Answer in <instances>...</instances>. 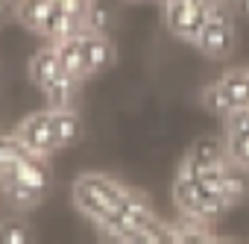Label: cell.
I'll return each instance as SVG.
<instances>
[{"label": "cell", "instance_id": "7a4b0ae2", "mask_svg": "<svg viewBox=\"0 0 249 244\" xmlns=\"http://www.w3.org/2000/svg\"><path fill=\"white\" fill-rule=\"evenodd\" d=\"M15 133H18V139L30 147V153H36V156H47V159H50V156L59 150L56 136H53V112H50V109L27 115L21 124L15 127Z\"/></svg>", "mask_w": 249, "mask_h": 244}, {"label": "cell", "instance_id": "83f0119b", "mask_svg": "<svg viewBox=\"0 0 249 244\" xmlns=\"http://www.w3.org/2000/svg\"><path fill=\"white\" fill-rule=\"evenodd\" d=\"M246 77H249V68H246Z\"/></svg>", "mask_w": 249, "mask_h": 244}, {"label": "cell", "instance_id": "52a82bcc", "mask_svg": "<svg viewBox=\"0 0 249 244\" xmlns=\"http://www.w3.org/2000/svg\"><path fill=\"white\" fill-rule=\"evenodd\" d=\"M208 194H211V191H208L196 177H182V174H176V183H173V200H176V206H179L182 215H196Z\"/></svg>", "mask_w": 249, "mask_h": 244}, {"label": "cell", "instance_id": "ba28073f", "mask_svg": "<svg viewBox=\"0 0 249 244\" xmlns=\"http://www.w3.org/2000/svg\"><path fill=\"white\" fill-rule=\"evenodd\" d=\"M82 77H73L68 71H59L53 77V82L44 88V97L50 103V109H65V106H73L76 97H79V88H82Z\"/></svg>", "mask_w": 249, "mask_h": 244}, {"label": "cell", "instance_id": "ac0fdd59", "mask_svg": "<svg viewBox=\"0 0 249 244\" xmlns=\"http://www.w3.org/2000/svg\"><path fill=\"white\" fill-rule=\"evenodd\" d=\"M199 103L208 109V112H214V115H226V112H231L234 109V100L229 97V91L223 88V82L220 80H214V82H208V85H202L199 88Z\"/></svg>", "mask_w": 249, "mask_h": 244}, {"label": "cell", "instance_id": "5b68a950", "mask_svg": "<svg viewBox=\"0 0 249 244\" xmlns=\"http://www.w3.org/2000/svg\"><path fill=\"white\" fill-rule=\"evenodd\" d=\"M79 41H82V53H85L88 77L106 71V68L114 62V41L108 39V33H91V30H82V33H79Z\"/></svg>", "mask_w": 249, "mask_h": 244}, {"label": "cell", "instance_id": "7c38bea8", "mask_svg": "<svg viewBox=\"0 0 249 244\" xmlns=\"http://www.w3.org/2000/svg\"><path fill=\"white\" fill-rule=\"evenodd\" d=\"M82 30H85V18H76V15H71V12H65L62 6H56V9L50 12V18H47L41 36H44L47 41H62V39L79 36Z\"/></svg>", "mask_w": 249, "mask_h": 244}, {"label": "cell", "instance_id": "8992f818", "mask_svg": "<svg viewBox=\"0 0 249 244\" xmlns=\"http://www.w3.org/2000/svg\"><path fill=\"white\" fill-rule=\"evenodd\" d=\"M9 174H12L18 183L36 188V191H41V194H47V188H50V183H53V174H50L47 156H36V153H27V156H24Z\"/></svg>", "mask_w": 249, "mask_h": 244}, {"label": "cell", "instance_id": "3957f363", "mask_svg": "<svg viewBox=\"0 0 249 244\" xmlns=\"http://www.w3.org/2000/svg\"><path fill=\"white\" fill-rule=\"evenodd\" d=\"M208 18L202 9H196L194 3H188V0H170V3H164V27L170 36H176L179 41H196L199 33L205 30Z\"/></svg>", "mask_w": 249, "mask_h": 244}, {"label": "cell", "instance_id": "6da1fadb", "mask_svg": "<svg viewBox=\"0 0 249 244\" xmlns=\"http://www.w3.org/2000/svg\"><path fill=\"white\" fill-rule=\"evenodd\" d=\"M126 191L129 188L123 183H117V180H111L106 174H82L73 183V203L85 218H91L100 226L120 206V200H123Z\"/></svg>", "mask_w": 249, "mask_h": 244}, {"label": "cell", "instance_id": "d4e9b609", "mask_svg": "<svg viewBox=\"0 0 249 244\" xmlns=\"http://www.w3.org/2000/svg\"><path fill=\"white\" fill-rule=\"evenodd\" d=\"M234 12L243 15V18H249V0H234Z\"/></svg>", "mask_w": 249, "mask_h": 244}, {"label": "cell", "instance_id": "8fae6325", "mask_svg": "<svg viewBox=\"0 0 249 244\" xmlns=\"http://www.w3.org/2000/svg\"><path fill=\"white\" fill-rule=\"evenodd\" d=\"M53 112V136H56V144L59 147H71L79 142L82 136V118L76 115L73 106H65V109H50Z\"/></svg>", "mask_w": 249, "mask_h": 244}, {"label": "cell", "instance_id": "30bf717a", "mask_svg": "<svg viewBox=\"0 0 249 244\" xmlns=\"http://www.w3.org/2000/svg\"><path fill=\"white\" fill-rule=\"evenodd\" d=\"M59 71H62V65H59V53H56L53 41L47 47H41V50L33 53V59H30V82H36L41 91L53 82V77Z\"/></svg>", "mask_w": 249, "mask_h": 244}, {"label": "cell", "instance_id": "7402d4cb", "mask_svg": "<svg viewBox=\"0 0 249 244\" xmlns=\"http://www.w3.org/2000/svg\"><path fill=\"white\" fill-rule=\"evenodd\" d=\"M108 27H111V12L103 9V6H97V3H91V9L85 12V30H91V33H108Z\"/></svg>", "mask_w": 249, "mask_h": 244}, {"label": "cell", "instance_id": "5bb4252c", "mask_svg": "<svg viewBox=\"0 0 249 244\" xmlns=\"http://www.w3.org/2000/svg\"><path fill=\"white\" fill-rule=\"evenodd\" d=\"M53 47H56V53H59V65H62V71L88 80V65H85V53H82V41H79V36H71V39L53 41Z\"/></svg>", "mask_w": 249, "mask_h": 244}, {"label": "cell", "instance_id": "d6986e66", "mask_svg": "<svg viewBox=\"0 0 249 244\" xmlns=\"http://www.w3.org/2000/svg\"><path fill=\"white\" fill-rule=\"evenodd\" d=\"M223 88L229 91V97L234 100V106H249V77L246 68H231L220 77Z\"/></svg>", "mask_w": 249, "mask_h": 244}, {"label": "cell", "instance_id": "277c9868", "mask_svg": "<svg viewBox=\"0 0 249 244\" xmlns=\"http://www.w3.org/2000/svg\"><path fill=\"white\" fill-rule=\"evenodd\" d=\"M194 47L205 59H229L237 47L234 21H208L205 30L199 33V39L194 41Z\"/></svg>", "mask_w": 249, "mask_h": 244}, {"label": "cell", "instance_id": "2e32d148", "mask_svg": "<svg viewBox=\"0 0 249 244\" xmlns=\"http://www.w3.org/2000/svg\"><path fill=\"white\" fill-rule=\"evenodd\" d=\"M246 171L243 168H237L234 162H229V168L223 171V180H220V188H217V194H220V200L231 209V206H237L243 197H246V191H249V185H246V177H243Z\"/></svg>", "mask_w": 249, "mask_h": 244}, {"label": "cell", "instance_id": "f1b7e54d", "mask_svg": "<svg viewBox=\"0 0 249 244\" xmlns=\"http://www.w3.org/2000/svg\"><path fill=\"white\" fill-rule=\"evenodd\" d=\"M231 3H234V0H231Z\"/></svg>", "mask_w": 249, "mask_h": 244}, {"label": "cell", "instance_id": "4fadbf2b", "mask_svg": "<svg viewBox=\"0 0 249 244\" xmlns=\"http://www.w3.org/2000/svg\"><path fill=\"white\" fill-rule=\"evenodd\" d=\"M0 197L9 200L15 209H36V206L44 200L41 191H36V188L18 183L12 174H3V177H0Z\"/></svg>", "mask_w": 249, "mask_h": 244}, {"label": "cell", "instance_id": "9a60e30c", "mask_svg": "<svg viewBox=\"0 0 249 244\" xmlns=\"http://www.w3.org/2000/svg\"><path fill=\"white\" fill-rule=\"evenodd\" d=\"M188 156L194 159L196 171H199V168H214V165L231 162L229 153H226V142H220V139H199V142L188 150Z\"/></svg>", "mask_w": 249, "mask_h": 244}, {"label": "cell", "instance_id": "ffe728a7", "mask_svg": "<svg viewBox=\"0 0 249 244\" xmlns=\"http://www.w3.org/2000/svg\"><path fill=\"white\" fill-rule=\"evenodd\" d=\"M226 153L237 168L249 171V133H226Z\"/></svg>", "mask_w": 249, "mask_h": 244}, {"label": "cell", "instance_id": "603a6c76", "mask_svg": "<svg viewBox=\"0 0 249 244\" xmlns=\"http://www.w3.org/2000/svg\"><path fill=\"white\" fill-rule=\"evenodd\" d=\"M226 133H249V106H234L231 112L223 115Z\"/></svg>", "mask_w": 249, "mask_h": 244}, {"label": "cell", "instance_id": "e0dca14e", "mask_svg": "<svg viewBox=\"0 0 249 244\" xmlns=\"http://www.w3.org/2000/svg\"><path fill=\"white\" fill-rule=\"evenodd\" d=\"M27 153L30 147L18 139V133H0V177L9 174Z\"/></svg>", "mask_w": 249, "mask_h": 244}, {"label": "cell", "instance_id": "cb8c5ba5", "mask_svg": "<svg viewBox=\"0 0 249 244\" xmlns=\"http://www.w3.org/2000/svg\"><path fill=\"white\" fill-rule=\"evenodd\" d=\"M15 12V0H0V24Z\"/></svg>", "mask_w": 249, "mask_h": 244}, {"label": "cell", "instance_id": "9c48e42d", "mask_svg": "<svg viewBox=\"0 0 249 244\" xmlns=\"http://www.w3.org/2000/svg\"><path fill=\"white\" fill-rule=\"evenodd\" d=\"M53 9H56V3H50V0H18L12 18H15L24 30H30V33H41Z\"/></svg>", "mask_w": 249, "mask_h": 244}, {"label": "cell", "instance_id": "484cf974", "mask_svg": "<svg viewBox=\"0 0 249 244\" xmlns=\"http://www.w3.org/2000/svg\"><path fill=\"white\" fill-rule=\"evenodd\" d=\"M156 3H161V6H164V3H170V0H156Z\"/></svg>", "mask_w": 249, "mask_h": 244}, {"label": "cell", "instance_id": "4316f807", "mask_svg": "<svg viewBox=\"0 0 249 244\" xmlns=\"http://www.w3.org/2000/svg\"><path fill=\"white\" fill-rule=\"evenodd\" d=\"M50 3H56V6H59V3H62V0H50Z\"/></svg>", "mask_w": 249, "mask_h": 244}, {"label": "cell", "instance_id": "44dd1931", "mask_svg": "<svg viewBox=\"0 0 249 244\" xmlns=\"http://www.w3.org/2000/svg\"><path fill=\"white\" fill-rule=\"evenodd\" d=\"M27 241H33L27 221H21V218L0 221V244H27Z\"/></svg>", "mask_w": 249, "mask_h": 244}]
</instances>
